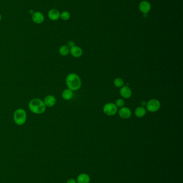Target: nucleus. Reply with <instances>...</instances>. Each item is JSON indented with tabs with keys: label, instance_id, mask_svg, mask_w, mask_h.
Segmentation results:
<instances>
[{
	"label": "nucleus",
	"instance_id": "f257e3e1",
	"mask_svg": "<svg viewBox=\"0 0 183 183\" xmlns=\"http://www.w3.org/2000/svg\"><path fill=\"white\" fill-rule=\"evenodd\" d=\"M66 83L68 88L75 91L81 88L82 80L78 75L75 73H71L66 77Z\"/></svg>",
	"mask_w": 183,
	"mask_h": 183
},
{
	"label": "nucleus",
	"instance_id": "f03ea898",
	"mask_svg": "<svg viewBox=\"0 0 183 183\" xmlns=\"http://www.w3.org/2000/svg\"><path fill=\"white\" fill-rule=\"evenodd\" d=\"M29 108L33 113L42 114L46 110V106H45L44 101L41 99L36 98L30 101Z\"/></svg>",
	"mask_w": 183,
	"mask_h": 183
},
{
	"label": "nucleus",
	"instance_id": "7ed1b4c3",
	"mask_svg": "<svg viewBox=\"0 0 183 183\" xmlns=\"http://www.w3.org/2000/svg\"><path fill=\"white\" fill-rule=\"evenodd\" d=\"M27 119V114L23 109H17L14 113V120L16 124L19 126L24 125Z\"/></svg>",
	"mask_w": 183,
	"mask_h": 183
},
{
	"label": "nucleus",
	"instance_id": "20e7f679",
	"mask_svg": "<svg viewBox=\"0 0 183 183\" xmlns=\"http://www.w3.org/2000/svg\"><path fill=\"white\" fill-rule=\"evenodd\" d=\"M161 108V103L157 99H151L147 102L146 109L150 113H155Z\"/></svg>",
	"mask_w": 183,
	"mask_h": 183
},
{
	"label": "nucleus",
	"instance_id": "39448f33",
	"mask_svg": "<svg viewBox=\"0 0 183 183\" xmlns=\"http://www.w3.org/2000/svg\"><path fill=\"white\" fill-rule=\"evenodd\" d=\"M103 110L106 115L112 116L117 113L118 108L114 103L109 102L104 106Z\"/></svg>",
	"mask_w": 183,
	"mask_h": 183
},
{
	"label": "nucleus",
	"instance_id": "423d86ee",
	"mask_svg": "<svg viewBox=\"0 0 183 183\" xmlns=\"http://www.w3.org/2000/svg\"><path fill=\"white\" fill-rule=\"evenodd\" d=\"M119 115L120 117L122 119H128L132 115V111L129 108L126 107H122L120 108L119 110Z\"/></svg>",
	"mask_w": 183,
	"mask_h": 183
},
{
	"label": "nucleus",
	"instance_id": "0eeeda50",
	"mask_svg": "<svg viewBox=\"0 0 183 183\" xmlns=\"http://www.w3.org/2000/svg\"><path fill=\"white\" fill-rule=\"evenodd\" d=\"M151 6L150 3L147 1H143L140 2L139 5V9L143 14H148L150 11Z\"/></svg>",
	"mask_w": 183,
	"mask_h": 183
},
{
	"label": "nucleus",
	"instance_id": "6e6552de",
	"mask_svg": "<svg viewBox=\"0 0 183 183\" xmlns=\"http://www.w3.org/2000/svg\"><path fill=\"white\" fill-rule=\"evenodd\" d=\"M120 94L124 99H129L132 96V90L129 87L123 86L120 89Z\"/></svg>",
	"mask_w": 183,
	"mask_h": 183
},
{
	"label": "nucleus",
	"instance_id": "1a4fd4ad",
	"mask_svg": "<svg viewBox=\"0 0 183 183\" xmlns=\"http://www.w3.org/2000/svg\"><path fill=\"white\" fill-rule=\"evenodd\" d=\"M32 19L33 22L36 24H40L44 22L45 17L42 12L36 11L32 14Z\"/></svg>",
	"mask_w": 183,
	"mask_h": 183
},
{
	"label": "nucleus",
	"instance_id": "9d476101",
	"mask_svg": "<svg viewBox=\"0 0 183 183\" xmlns=\"http://www.w3.org/2000/svg\"><path fill=\"white\" fill-rule=\"evenodd\" d=\"M70 53L74 57L79 58L83 55V50L81 47L75 46L70 48Z\"/></svg>",
	"mask_w": 183,
	"mask_h": 183
},
{
	"label": "nucleus",
	"instance_id": "9b49d317",
	"mask_svg": "<svg viewBox=\"0 0 183 183\" xmlns=\"http://www.w3.org/2000/svg\"><path fill=\"white\" fill-rule=\"evenodd\" d=\"M45 106L48 107H52L55 106L56 103V99L55 96L52 95H49L45 97L44 100Z\"/></svg>",
	"mask_w": 183,
	"mask_h": 183
},
{
	"label": "nucleus",
	"instance_id": "f8f14e48",
	"mask_svg": "<svg viewBox=\"0 0 183 183\" xmlns=\"http://www.w3.org/2000/svg\"><path fill=\"white\" fill-rule=\"evenodd\" d=\"M48 17L52 21H55L60 18V12L58 10L52 9L48 12Z\"/></svg>",
	"mask_w": 183,
	"mask_h": 183
},
{
	"label": "nucleus",
	"instance_id": "ddd939ff",
	"mask_svg": "<svg viewBox=\"0 0 183 183\" xmlns=\"http://www.w3.org/2000/svg\"><path fill=\"white\" fill-rule=\"evenodd\" d=\"M77 183H89L90 181V177L87 173H81L77 178Z\"/></svg>",
	"mask_w": 183,
	"mask_h": 183
},
{
	"label": "nucleus",
	"instance_id": "4468645a",
	"mask_svg": "<svg viewBox=\"0 0 183 183\" xmlns=\"http://www.w3.org/2000/svg\"><path fill=\"white\" fill-rule=\"evenodd\" d=\"M73 91L69 88H67L63 91L62 93V98L66 101H68L73 97Z\"/></svg>",
	"mask_w": 183,
	"mask_h": 183
},
{
	"label": "nucleus",
	"instance_id": "2eb2a0df",
	"mask_svg": "<svg viewBox=\"0 0 183 183\" xmlns=\"http://www.w3.org/2000/svg\"><path fill=\"white\" fill-rule=\"evenodd\" d=\"M147 113L146 109L145 107L140 106L135 110V115L138 118H142L146 115Z\"/></svg>",
	"mask_w": 183,
	"mask_h": 183
},
{
	"label": "nucleus",
	"instance_id": "dca6fc26",
	"mask_svg": "<svg viewBox=\"0 0 183 183\" xmlns=\"http://www.w3.org/2000/svg\"><path fill=\"white\" fill-rule=\"evenodd\" d=\"M59 54L62 56L68 55L70 53V48L67 45H63L61 46L59 49Z\"/></svg>",
	"mask_w": 183,
	"mask_h": 183
},
{
	"label": "nucleus",
	"instance_id": "f3484780",
	"mask_svg": "<svg viewBox=\"0 0 183 183\" xmlns=\"http://www.w3.org/2000/svg\"><path fill=\"white\" fill-rule=\"evenodd\" d=\"M113 84L116 87L121 88L124 86V81L121 78H116L113 81Z\"/></svg>",
	"mask_w": 183,
	"mask_h": 183
},
{
	"label": "nucleus",
	"instance_id": "a211bd4d",
	"mask_svg": "<svg viewBox=\"0 0 183 183\" xmlns=\"http://www.w3.org/2000/svg\"><path fill=\"white\" fill-rule=\"evenodd\" d=\"M70 17H71V14H69V12L67 11H63L60 14V18L65 21L68 20L70 18Z\"/></svg>",
	"mask_w": 183,
	"mask_h": 183
},
{
	"label": "nucleus",
	"instance_id": "6ab92c4d",
	"mask_svg": "<svg viewBox=\"0 0 183 183\" xmlns=\"http://www.w3.org/2000/svg\"><path fill=\"white\" fill-rule=\"evenodd\" d=\"M115 106L117 107V108H121V107L124 106V100L122 99H117L115 101Z\"/></svg>",
	"mask_w": 183,
	"mask_h": 183
},
{
	"label": "nucleus",
	"instance_id": "aec40b11",
	"mask_svg": "<svg viewBox=\"0 0 183 183\" xmlns=\"http://www.w3.org/2000/svg\"><path fill=\"white\" fill-rule=\"evenodd\" d=\"M67 46H68L69 48H71L74 47V46H75V42L73 41L70 40V41H68Z\"/></svg>",
	"mask_w": 183,
	"mask_h": 183
},
{
	"label": "nucleus",
	"instance_id": "412c9836",
	"mask_svg": "<svg viewBox=\"0 0 183 183\" xmlns=\"http://www.w3.org/2000/svg\"><path fill=\"white\" fill-rule=\"evenodd\" d=\"M67 183H77V181L73 178H71L67 181Z\"/></svg>",
	"mask_w": 183,
	"mask_h": 183
},
{
	"label": "nucleus",
	"instance_id": "4be33fe9",
	"mask_svg": "<svg viewBox=\"0 0 183 183\" xmlns=\"http://www.w3.org/2000/svg\"><path fill=\"white\" fill-rule=\"evenodd\" d=\"M146 102H144V101H142L141 102V104L142 107H146Z\"/></svg>",
	"mask_w": 183,
	"mask_h": 183
},
{
	"label": "nucleus",
	"instance_id": "5701e85b",
	"mask_svg": "<svg viewBox=\"0 0 183 183\" xmlns=\"http://www.w3.org/2000/svg\"><path fill=\"white\" fill-rule=\"evenodd\" d=\"M1 19H2V16H1V14H0V21L1 20Z\"/></svg>",
	"mask_w": 183,
	"mask_h": 183
}]
</instances>
